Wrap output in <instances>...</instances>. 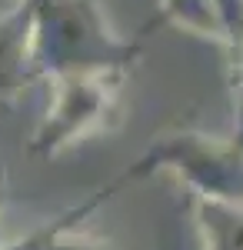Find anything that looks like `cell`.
I'll return each instance as SVG.
<instances>
[{"mask_svg":"<svg viewBox=\"0 0 243 250\" xmlns=\"http://www.w3.org/2000/svg\"><path fill=\"white\" fill-rule=\"evenodd\" d=\"M30 54L43 77L123 74L140 43L117 37L97 0H30Z\"/></svg>","mask_w":243,"mask_h":250,"instance_id":"obj_1","label":"cell"},{"mask_svg":"<svg viewBox=\"0 0 243 250\" xmlns=\"http://www.w3.org/2000/svg\"><path fill=\"white\" fill-rule=\"evenodd\" d=\"M153 170H173L200 200L243 204V140L200 130H173L150 144V150L127 173L123 184Z\"/></svg>","mask_w":243,"mask_h":250,"instance_id":"obj_2","label":"cell"},{"mask_svg":"<svg viewBox=\"0 0 243 250\" xmlns=\"http://www.w3.org/2000/svg\"><path fill=\"white\" fill-rule=\"evenodd\" d=\"M123 74H67L57 77V97L43 117L34 140L37 154H60L87 134L103 127V120L117 110Z\"/></svg>","mask_w":243,"mask_h":250,"instance_id":"obj_3","label":"cell"},{"mask_svg":"<svg viewBox=\"0 0 243 250\" xmlns=\"http://www.w3.org/2000/svg\"><path fill=\"white\" fill-rule=\"evenodd\" d=\"M197 220L203 230V250H243V204L200 200Z\"/></svg>","mask_w":243,"mask_h":250,"instance_id":"obj_4","label":"cell"},{"mask_svg":"<svg viewBox=\"0 0 243 250\" xmlns=\"http://www.w3.org/2000/svg\"><path fill=\"white\" fill-rule=\"evenodd\" d=\"M163 17L173 20L177 27H183L190 34L200 37H217L226 43L223 20L213 0H163Z\"/></svg>","mask_w":243,"mask_h":250,"instance_id":"obj_5","label":"cell"},{"mask_svg":"<svg viewBox=\"0 0 243 250\" xmlns=\"http://www.w3.org/2000/svg\"><path fill=\"white\" fill-rule=\"evenodd\" d=\"M213 3H217L220 20H223L226 47L237 57V50H240V43H243V0H213Z\"/></svg>","mask_w":243,"mask_h":250,"instance_id":"obj_6","label":"cell"},{"mask_svg":"<svg viewBox=\"0 0 243 250\" xmlns=\"http://www.w3.org/2000/svg\"><path fill=\"white\" fill-rule=\"evenodd\" d=\"M43 250H110V244L97 240V237H87V233H74V224H67L50 237V244Z\"/></svg>","mask_w":243,"mask_h":250,"instance_id":"obj_7","label":"cell"},{"mask_svg":"<svg viewBox=\"0 0 243 250\" xmlns=\"http://www.w3.org/2000/svg\"><path fill=\"white\" fill-rule=\"evenodd\" d=\"M237 63H240V83H243V43H240V50H237Z\"/></svg>","mask_w":243,"mask_h":250,"instance_id":"obj_8","label":"cell"},{"mask_svg":"<svg viewBox=\"0 0 243 250\" xmlns=\"http://www.w3.org/2000/svg\"><path fill=\"white\" fill-rule=\"evenodd\" d=\"M237 137H240V140H243V120H240V134H237Z\"/></svg>","mask_w":243,"mask_h":250,"instance_id":"obj_9","label":"cell"}]
</instances>
